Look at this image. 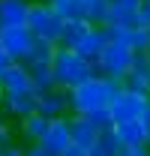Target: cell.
<instances>
[{
  "label": "cell",
  "mask_w": 150,
  "mask_h": 156,
  "mask_svg": "<svg viewBox=\"0 0 150 156\" xmlns=\"http://www.w3.org/2000/svg\"><path fill=\"white\" fill-rule=\"evenodd\" d=\"M120 90H123V81L96 75V78H90V81H84L81 87L69 90V114L93 117V114H99V111H108Z\"/></svg>",
  "instance_id": "cell-1"
},
{
  "label": "cell",
  "mask_w": 150,
  "mask_h": 156,
  "mask_svg": "<svg viewBox=\"0 0 150 156\" xmlns=\"http://www.w3.org/2000/svg\"><path fill=\"white\" fill-rule=\"evenodd\" d=\"M51 75H54V87H60V90L69 93L75 87H81L84 81L96 78L99 72H96L93 63H87L84 57H78L72 48H60V45H57L54 60H51Z\"/></svg>",
  "instance_id": "cell-2"
},
{
  "label": "cell",
  "mask_w": 150,
  "mask_h": 156,
  "mask_svg": "<svg viewBox=\"0 0 150 156\" xmlns=\"http://www.w3.org/2000/svg\"><path fill=\"white\" fill-rule=\"evenodd\" d=\"M111 114V126H123V123H135V120H144L150 114V96L147 93H138V90H129L123 84V90L117 93V99L108 108Z\"/></svg>",
  "instance_id": "cell-3"
},
{
  "label": "cell",
  "mask_w": 150,
  "mask_h": 156,
  "mask_svg": "<svg viewBox=\"0 0 150 156\" xmlns=\"http://www.w3.org/2000/svg\"><path fill=\"white\" fill-rule=\"evenodd\" d=\"M27 30H30V36L39 39V42H51V45H60V33H63V21L54 15V9L51 6H45V3H30V12H27V24H24Z\"/></svg>",
  "instance_id": "cell-4"
},
{
  "label": "cell",
  "mask_w": 150,
  "mask_h": 156,
  "mask_svg": "<svg viewBox=\"0 0 150 156\" xmlns=\"http://www.w3.org/2000/svg\"><path fill=\"white\" fill-rule=\"evenodd\" d=\"M132 60H135V54L129 48H123V45H117V42L108 39L102 57L96 60V72L105 75V78H114V81H126V75L132 69Z\"/></svg>",
  "instance_id": "cell-5"
},
{
  "label": "cell",
  "mask_w": 150,
  "mask_h": 156,
  "mask_svg": "<svg viewBox=\"0 0 150 156\" xmlns=\"http://www.w3.org/2000/svg\"><path fill=\"white\" fill-rule=\"evenodd\" d=\"M39 147L48 156H63L69 147H72V129H69V114L66 117H54L48 123V132L42 135Z\"/></svg>",
  "instance_id": "cell-6"
},
{
  "label": "cell",
  "mask_w": 150,
  "mask_h": 156,
  "mask_svg": "<svg viewBox=\"0 0 150 156\" xmlns=\"http://www.w3.org/2000/svg\"><path fill=\"white\" fill-rule=\"evenodd\" d=\"M0 42H3V48H6V54H9L12 63H24L36 39L30 36L27 27H3L0 30Z\"/></svg>",
  "instance_id": "cell-7"
},
{
  "label": "cell",
  "mask_w": 150,
  "mask_h": 156,
  "mask_svg": "<svg viewBox=\"0 0 150 156\" xmlns=\"http://www.w3.org/2000/svg\"><path fill=\"white\" fill-rule=\"evenodd\" d=\"M138 9H141V0H108L102 27L105 30H111V27H135L138 24Z\"/></svg>",
  "instance_id": "cell-8"
},
{
  "label": "cell",
  "mask_w": 150,
  "mask_h": 156,
  "mask_svg": "<svg viewBox=\"0 0 150 156\" xmlns=\"http://www.w3.org/2000/svg\"><path fill=\"white\" fill-rule=\"evenodd\" d=\"M108 39L123 45V48H129L132 54H147L150 51V30H144L141 24H135V27H111Z\"/></svg>",
  "instance_id": "cell-9"
},
{
  "label": "cell",
  "mask_w": 150,
  "mask_h": 156,
  "mask_svg": "<svg viewBox=\"0 0 150 156\" xmlns=\"http://www.w3.org/2000/svg\"><path fill=\"white\" fill-rule=\"evenodd\" d=\"M0 90L3 96H15V93H33V78L24 63H9L6 72H0Z\"/></svg>",
  "instance_id": "cell-10"
},
{
  "label": "cell",
  "mask_w": 150,
  "mask_h": 156,
  "mask_svg": "<svg viewBox=\"0 0 150 156\" xmlns=\"http://www.w3.org/2000/svg\"><path fill=\"white\" fill-rule=\"evenodd\" d=\"M36 111L42 117H48V120L66 117V114H69V93L60 90V87H51V90L36 93Z\"/></svg>",
  "instance_id": "cell-11"
},
{
  "label": "cell",
  "mask_w": 150,
  "mask_h": 156,
  "mask_svg": "<svg viewBox=\"0 0 150 156\" xmlns=\"http://www.w3.org/2000/svg\"><path fill=\"white\" fill-rule=\"evenodd\" d=\"M69 129H72V144L87 147V150H93L96 144H99V138H102V129L96 126L90 117L69 114Z\"/></svg>",
  "instance_id": "cell-12"
},
{
  "label": "cell",
  "mask_w": 150,
  "mask_h": 156,
  "mask_svg": "<svg viewBox=\"0 0 150 156\" xmlns=\"http://www.w3.org/2000/svg\"><path fill=\"white\" fill-rule=\"evenodd\" d=\"M105 45H108V30H105V27H93V30H90L87 36L81 39V42L75 45L72 51L78 54V57H84L87 63H93V66H96V60L102 57Z\"/></svg>",
  "instance_id": "cell-13"
},
{
  "label": "cell",
  "mask_w": 150,
  "mask_h": 156,
  "mask_svg": "<svg viewBox=\"0 0 150 156\" xmlns=\"http://www.w3.org/2000/svg\"><path fill=\"white\" fill-rule=\"evenodd\" d=\"M0 111L12 120H24V117L36 114V90L33 93H15V96H3Z\"/></svg>",
  "instance_id": "cell-14"
},
{
  "label": "cell",
  "mask_w": 150,
  "mask_h": 156,
  "mask_svg": "<svg viewBox=\"0 0 150 156\" xmlns=\"http://www.w3.org/2000/svg\"><path fill=\"white\" fill-rule=\"evenodd\" d=\"M123 84L129 90H138V93H147L150 96V51L147 54H135L132 69H129V75H126Z\"/></svg>",
  "instance_id": "cell-15"
},
{
  "label": "cell",
  "mask_w": 150,
  "mask_h": 156,
  "mask_svg": "<svg viewBox=\"0 0 150 156\" xmlns=\"http://www.w3.org/2000/svg\"><path fill=\"white\" fill-rule=\"evenodd\" d=\"M33 0H0V30L3 27H24Z\"/></svg>",
  "instance_id": "cell-16"
},
{
  "label": "cell",
  "mask_w": 150,
  "mask_h": 156,
  "mask_svg": "<svg viewBox=\"0 0 150 156\" xmlns=\"http://www.w3.org/2000/svg\"><path fill=\"white\" fill-rule=\"evenodd\" d=\"M48 117H42L36 111V114L24 117V120H18V141L24 144V147H30V144H39L42 141V135L48 132Z\"/></svg>",
  "instance_id": "cell-17"
},
{
  "label": "cell",
  "mask_w": 150,
  "mask_h": 156,
  "mask_svg": "<svg viewBox=\"0 0 150 156\" xmlns=\"http://www.w3.org/2000/svg\"><path fill=\"white\" fill-rule=\"evenodd\" d=\"M36 3H45L54 9V15L60 21H78V18H87L84 12V0H36Z\"/></svg>",
  "instance_id": "cell-18"
},
{
  "label": "cell",
  "mask_w": 150,
  "mask_h": 156,
  "mask_svg": "<svg viewBox=\"0 0 150 156\" xmlns=\"http://www.w3.org/2000/svg\"><path fill=\"white\" fill-rule=\"evenodd\" d=\"M96 24H90L87 18H78V21H63V33H60V48H75L81 39L93 30Z\"/></svg>",
  "instance_id": "cell-19"
},
{
  "label": "cell",
  "mask_w": 150,
  "mask_h": 156,
  "mask_svg": "<svg viewBox=\"0 0 150 156\" xmlns=\"http://www.w3.org/2000/svg\"><path fill=\"white\" fill-rule=\"evenodd\" d=\"M54 51L57 45H51V42H33V48H30V54H27V60H24V66L30 69V72H36V69H48L51 66V60H54Z\"/></svg>",
  "instance_id": "cell-20"
},
{
  "label": "cell",
  "mask_w": 150,
  "mask_h": 156,
  "mask_svg": "<svg viewBox=\"0 0 150 156\" xmlns=\"http://www.w3.org/2000/svg\"><path fill=\"white\" fill-rule=\"evenodd\" d=\"M117 150H120V138L114 135V129H105L102 138H99V144H96L90 153H93V156H114Z\"/></svg>",
  "instance_id": "cell-21"
},
{
  "label": "cell",
  "mask_w": 150,
  "mask_h": 156,
  "mask_svg": "<svg viewBox=\"0 0 150 156\" xmlns=\"http://www.w3.org/2000/svg\"><path fill=\"white\" fill-rule=\"evenodd\" d=\"M105 9H108V0H84V12H87V21L102 27L105 21Z\"/></svg>",
  "instance_id": "cell-22"
},
{
  "label": "cell",
  "mask_w": 150,
  "mask_h": 156,
  "mask_svg": "<svg viewBox=\"0 0 150 156\" xmlns=\"http://www.w3.org/2000/svg\"><path fill=\"white\" fill-rule=\"evenodd\" d=\"M15 138H18V126L12 123V117H6L0 111V147L3 144H12Z\"/></svg>",
  "instance_id": "cell-23"
},
{
  "label": "cell",
  "mask_w": 150,
  "mask_h": 156,
  "mask_svg": "<svg viewBox=\"0 0 150 156\" xmlns=\"http://www.w3.org/2000/svg\"><path fill=\"white\" fill-rule=\"evenodd\" d=\"M138 24L150 30V0H141V9H138Z\"/></svg>",
  "instance_id": "cell-24"
},
{
  "label": "cell",
  "mask_w": 150,
  "mask_h": 156,
  "mask_svg": "<svg viewBox=\"0 0 150 156\" xmlns=\"http://www.w3.org/2000/svg\"><path fill=\"white\" fill-rule=\"evenodd\" d=\"M114 156H150L147 147H129V144H120V150Z\"/></svg>",
  "instance_id": "cell-25"
},
{
  "label": "cell",
  "mask_w": 150,
  "mask_h": 156,
  "mask_svg": "<svg viewBox=\"0 0 150 156\" xmlns=\"http://www.w3.org/2000/svg\"><path fill=\"white\" fill-rule=\"evenodd\" d=\"M0 156H24V144H18V141L3 144V147H0Z\"/></svg>",
  "instance_id": "cell-26"
},
{
  "label": "cell",
  "mask_w": 150,
  "mask_h": 156,
  "mask_svg": "<svg viewBox=\"0 0 150 156\" xmlns=\"http://www.w3.org/2000/svg\"><path fill=\"white\" fill-rule=\"evenodd\" d=\"M63 156H93V153H90L87 147H78V144H72V147H69V150H66Z\"/></svg>",
  "instance_id": "cell-27"
},
{
  "label": "cell",
  "mask_w": 150,
  "mask_h": 156,
  "mask_svg": "<svg viewBox=\"0 0 150 156\" xmlns=\"http://www.w3.org/2000/svg\"><path fill=\"white\" fill-rule=\"evenodd\" d=\"M12 60H9V54H6V48H3V42H0V72H6V66H9Z\"/></svg>",
  "instance_id": "cell-28"
},
{
  "label": "cell",
  "mask_w": 150,
  "mask_h": 156,
  "mask_svg": "<svg viewBox=\"0 0 150 156\" xmlns=\"http://www.w3.org/2000/svg\"><path fill=\"white\" fill-rule=\"evenodd\" d=\"M0 105H3V90H0Z\"/></svg>",
  "instance_id": "cell-29"
}]
</instances>
